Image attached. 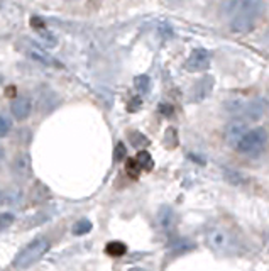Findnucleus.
Returning <instances> with one entry per match:
<instances>
[{
  "label": "nucleus",
  "mask_w": 269,
  "mask_h": 271,
  "mask_svg": "<svg viewBox=\"0 0 269 271\" xmlns=\"http://www.w3.org/2000/svg\"><path fill=\"white\" fill-rule=\"evenodd\" d=\"M164 144L169 147H176L178 146V134H176V131L173 129V127H169L168 131H166V139H164Z\"/></svg>",
  "instance_id": "nucleus-21"
},
{
  "label": "nucleus",
  "mask_w": 269,
  "mask_h": 271,
  "mask_svg": "<svg viewBox=\"0 0 269 271\" xmlns=\"http://www.w3.org/2000/svg\"><path fill=\"white\" fill-rule=\"evenodd\" d=\"M2 200H3V193L0 192V202H2Z\"/></svg>",
  "instance_id": "nucleus-26"
},
{
  "label": "nucleus",
  "mask_w": 269,
  "mask_h": 271,
  "mask_svg": "<svg viewBox=\"0 0 269 271\" xmlns=\"http://www.w3.org/2000/svg\"><path fill=\"white\" fill-rule=\"evenodd\" d=\"M27 56H29L31 59H34V61L41 63V65H46V66H51V68H61V63H59L58 59L49 56L44 49H41V47H38V46L27 47Z\"/></svg>",
  "instance_id": "nucleus-11"
},
{
  "label": "nucleus",
  "mask_w": 269,
  "mask_h": 271,
  "mask_svg": "<svg viewBox=\"0 0 269 271\" xmlns=\"http://www.w3.org/2000/svg\"><path fill=\"white\" fill-rule=\"evenodd\" d=\"M168 2H180V0H168Z\"/></svg>",
  "instance_id": "nucleus-27"
},
{
  "label": "nucleus",
  "mask_w": 269,
  "mask_h": 271,
  "mask_svg": "<svg viewBox=\"0 0 269 271\" xmlns=\"http://www.w3.org/2000/svg\"><path fill=\"white\" fill-rule=\"evenodd\" d=\"M213 89V78L212 77H203L201 80L195 83V87H193L192 90V97L195 102L198 100H205V98L210 95V91Z\"/></svg>",
  "instance_id": "nucleus-12"
},
{
  "label": "nucleus",
  "mask_w": 269,
  "mask_h": 271,
  "mask_svg": "<svg viewBox=\"0 0 269 271\" xmlns=\"http://www.w3.org/2000/svg\"><path fill=\"white\" fill-rule=\"evenodd\" d=\"M268 144V133L263 127H256V129H249L240 142L237 144V149L246 156H259Z\"/></svg>",
  "instance_id": "nucleus-3"
},
{
  "label": "nucleus",
  "mask_w": 269,
  "mask_h": 271,
  "mask_svg": "<svg viewBox=\"0 0 269 271\" xmlns=\"http://www.w3.org/2000/svg\"><path fill=\"white\" fill-rule=\"evenodd\" d=\"M14 222V215L12 214H0V229H5Z\"/></svg>",
  "instance_id": "nucleus-23"
},
{
  "label": "nucleus",
  "mask_w": 269,
  "mask_h": 271,
  "mask_svg": "<svg viewBox=\"0 0 269 271\" xmlns=\"http://www.w3.org/2000/svg\"><path fill=\"white\" fill-rule=\"evenodd\" d=\"M137 159V163L141 165V168L142 170H153V165H154V161H153V158H151V154L148 153V151H139V154L136 156Z\"/></svg>",
  "instance_id": "nucleus-16"
},
{
  "label": "nucleus",
  "mask_w": 269,
  "mask_h": 271,
  "mask_svg": "<svg viewBox=\"0 0 269 271\" xmlns=\"http://www.w3.org/2000/svg\"><path fill=\"white\" fill-rule=\"evenodd\" d=\"M268 110V100L263 97L252 98V100H247L246 109L242 112V119H246L247 122H258L263 119V115L266 114Z\"/></svg>",
  "instance_id": "nucleus-9"
},
{
  "label": "nucleus",
  "mask_w": 269,
  "mask_h": 271,
  "mask_svg": "<svg viewBox=\"0 0 269 271\" xmlns=\"http://www.w3.org/2000/svg\"><path fill=\"white\" fill-rule=\"evenodd\" d=\"M207 244L208 248L213 249L219 254H231L234 253L239 246L237 237L234 236V232H231L225 227H212L207 230Z\"/></svg>",
  "instance_id": "nucleus-1"
},
{
  "label": "nucleus",
  "mask_w": 269,
  "mask_h": 271,
  "mask_svg": "<svg viewBox=\"0 0 269 271\" xmlns=\"http://www.w3.org/2000/svg\"><path fill=\"white\" fill-rule=\"evenodd\" d=\"M176 224V215L175 210L168 205H163L157 210V226L163 230H171Z\"/></svg>",
  "instance_id": "nucleus-13"
},
{
  "label": "nucleus",
  "mask_w": 269,
  "mask_h": 271,
  "mask_svg": "<svg viewBox=\"0 0 269 271\" xmlns=\"http://www.w3.org/2000/svg\"><path fill=\"white\" fill-rule=\"evenodd\" d=\"M125 171H127L130 178H139L142 168L139 163H137V159L132 158V159H127V163H125Z\"/></svg>",
  "instance_id": "nucleus-17"
},
{
  "label": "nucleus",
  "mask_w": 269,
  "mask_h": 271,
  "mask_svg": "<svg viewBox=\"0 0 269 271\" xmlns=\"http://www.w3.org/2000/svg\"><path fill=\"white\" fill-rule=\"evenodd\" d=\"M247 131H249V124L246 119H234V121L229 122V126L225 127V142L237 149V144H239L240 139L244 137V134H246Z\"/></svg>",
  "instance_id": "nucleus-7"
},
{
  "label": "nucleus",
  "mask_w": 269,
  "mask_h": 271,
  "mask_svg": "<svg viewBox=\"0 0 269 271\" xmlns=\"http://www.w3.org/2000/svg\"><path fill=\"white\" fill-rule=\"evenodd\" d=\"M10 121L5 117L3 114H0V137H5L7 134H9V131H10Z\"/></svg>",
  "instance_id": "nucleus-22"
},
{
  "label": "nucleus",
  "mask_w": 269,
  "mask_h": 271,
  "mask_svg": "<svg viewBox=\"0 0 269 271\" xmlns=\"http://www.w3.org/2000/svg\"><path fill=\"white\" fill-rule=\"evenodd\" d=\"M268 251H269V242H268Z\"/></svg>",
  "instance_id": "nucleus-29"
},
{
  "label": "nucleus",
  "mask_w": 269,
  "mask_h": 271,
  "mask_svg": "<svg viewBox=\"0 0 269 271\" xmlns=\"http://www.w3.org/2000/svg\"><path fill=\"white\" fill-rule=\"evenodd\" d=\"M107 254H110V256H122V254H125V251H127V248H125V244L124 242H120V241H112V242H109L107 244Z\"/></svg>",
  "instance_id": "nucleus-15"
},
{
  "label": "nucleus",
  "mask_w": 269,
  "mask_h": 271,
  "mask_svg": "<svg viewBox=\"0 0 269 271\" xmlns=\"http://www.w3.org/2000/svg\"><path fill=\"white\" fill-rule=\"evenodd\" d=\"M0 83H2V77H0Z\"/></svg>",
  "instance_id": "nucleus-28"
},
{
  "label": "nucleus",
  "mask_w": 269,
  "mask_h": 271,
  "mask_svg": "<svg viewBox=\"0 0 269 271\" xmlns=\"http://www.w3.org/2000/svg\"><path fill=\"white\" fill-rule=\"evenodd\" d=\"M92 230V222L88 221V219H81V221H78L77 224L73 226V232L78 234V236H83V234L90 232Z\"/></svg>",
  "instance_id": "nucleus-19"
},
{
  "label": "nucleus",
  "mask_w": 269,
  "mask_h": 271,
  "mask_svg": "<svg viewBox=\"0 0 269 271\" xmlns=\"http://www.w3.org/2000/svg\"><path fill=\"white\" fill-rule=\"evenodd\" d=\"M212 56L207 49L198 47V49H193L190 53L188 59L185 61V70L190 73H200V71H207L210 68Z\"/></svg>",
  "instance_id": "nucleus-4"
},
{
  "label": "nucleus",
  "mask_w": 269,
  "mask_h": 271,
  "mask_svg": "<svg viewBox=\"0 0 269 271\" xmlns=\"http://www.w3.org/2000/svg\"><path fill=\"white\" fill-rule=\"evenodd\" d=\"M263 45L266 47H269V27L264 31V34H263Z\"/></svg>",
  "instance_id": "nucleus-24"
},
{
  "label": "nucleus",
  "mask_w": 269,
  "mask_h": 271,
  "mask_svg": "<svg viewBox=\"0 0 269 271\" xmlns=\"http://www.w3.org/2000/svg\"><path fill=\"white\" fill-rule=\"evenodd\" d=\"M10 112L17 121H26V119L31 115V112H33V102H31V98H27V97L15 98L10 105Z\"/></svg>",
  "instance_id": "nucleus-10"
},
{
  "label": "nucleus",
  "mask_w": 269,
  "mask_h": 271,
  "mask_svg": "<svg viewBox=\"0 0 269 271\" xmlns=\"http://www.w3.org/2000/svg\"><path fill=\"white\" fill-rule=\"evenodd\" d=\"M49 241L46 237H36L31 241L24 249L19 251V254L14 258V266L15 268H27V266L34 265L39 261L49 249Z\"/></svg>",
  "instance_id": "nucleus-2"
},
{
  "label": "nucleus",
  "mask_w": 269,
  "mask_h": 271,
  "mask_svg": "<svg viewBox=\"0 0 269 271\" xmlns=\"http://www.w3.org/2000/svg\"><path fill=\"white\" fill-rule=\"evenodd\" d=\"M12 173L17 180H29L33 177V159L31 154L22 151L12 161Z\"/></svg>",
  "instance_id": "nucleus-8"
},
{
  "label": "nucleus",
  "mask_w": 269,
  "mask_h": 271,
  "mask_svg": "<svg viewBox=\"0 0 269 271\" xmlns=\"http://www.w3.org/2000/svg\"><path fill=\"white\" fill-rule=\"evenodd\" d=\"M258 17L259 15L252 14V12H237L231 21V31L234 34H239V36L249 34L252 29H254Z\"/></svg>",
  "instance_id": "nucleus-5"
},
{
  "label": "nucleus",
  "mask_w": 269,
  "mask_h": 271,
  "mask_svg": "<svg viewBox=\"0 0 269 271\" xmlns=\"http://www.w3.org/2000/svg\"><path fill=\"white\" fill-rule=\"evenodd\" d=\"M225 180L234 183V185H240V183L246 181V177L235 170H225Z\"/></svg>",
  "instance_id": "nucleus-20"
},
{
  "label": "nucleus",
  "mask_w": 269,
  "mask_h": 271,
  "mask_svg": "<svg viewBox=\"0 0 269 271\" xmlns=\"http://www.w3.org/2000/svg\"><path fill=\"white\" fill-rule=\"evenodd\" d=\"M224 10L229 14H237V12H252L259 15L264 10L263 0H227L224 5Z\"/></svg>",
  "instance_id": "nucleus-6"
},
{
  "label": "nucleus",
  "mask_w": 269,
  "mask_h": 271,
  "mask_svg": "<svg viewBox=\"0 0 269 271\" xmlns=\"http://www.w3.org/2000/svg\"><path fill=\"white\" fill-rule=\"evenodd\" d=\"M134 83H136V89L139 90L141 93H148L149 89H151V80H149V77H146V75L136 77Z\"/></svg>",
  "instance_id": "nucleus-18"
},
{
  "label": "nucleus",
  "mask_w": 269,
  "mask_h": 271,
  "mask_svg": "<svg viewBox=\"0 0 269 271\" xmlns=\"http://www.w3.org/2000/svg\"><path fill=\"white\" fill-rule=\"evenodd\" d=\"M3 156H5V151H3V147L0 146V161L3 159Z\"/></svg>",
  "instance_id": "nucleus-25"
},
{
  "label": "nucleus",
  "mask_w": 269,
  "mask_h": 271,
  "mask_svg": "<svg viewBox=\"0 0 269 271\" xmlns=\"http://www.w3.org/2000/svg\"><path fill=\"white\" fill-rule=\"evenodd\" d=\"M246 103H247V100L242 97H229L227 100L224 102V110L229 115L237 117V115H242L244 109H246Z\"/></svg>",
  "instance_id": "nucleus-14"
}]
</instances>
